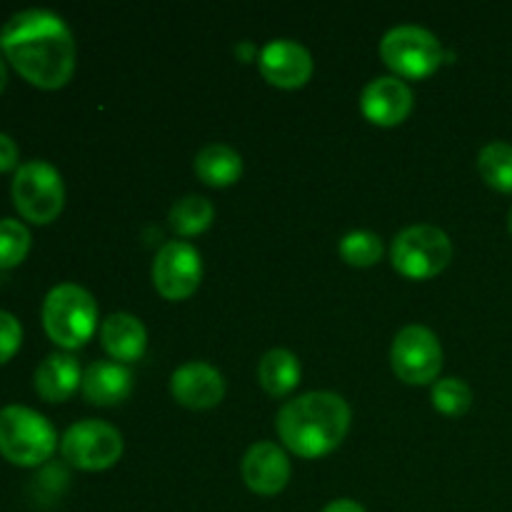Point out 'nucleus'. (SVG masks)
<instances>
[{
    "label": "nucleus",
    "instance_id": "4468645a",
    "mask_svg": "<svg viewBox=\"0 0 512 512\" xmlns=\"http://www.w3.org/2000/svg\"><path fill=\"white\" fill-rule=\"evenodd\" d=\"M243 478L250 490L260 495H275L290 480V460L280 445L270 440L253 443L243 455Z\"/></svg>",
    "mask_w": 512,
    "mask_h": 512
},
{
    "label": "nucleus",
    "instance_id": "f8f14e48",
    "mask_svg": "<svg viewBox=\"0 0 512 512\" xmlns=\"http://www.w3.org/2000/svg\"><path fill=\"white\" fill-rule=\"evenodd\" d=\"M170 393L188 408H213L225 395V378L205 360H188L170 375Z\"/></svg>",
    "mask_w": 512,
    "mask_h": 512
},
{
    "label": "nucleus",
    "instance_id": "aec40b11",
    "mask_svg": "<svg viewBox=\"0 0 512 512\" xmlns=\"http://www.w3.org/2000/svg\"><path fill=\"white\" fill-rule=\"evenodd\" d=\"M478 170L485 183L503 193H512V145L493 140L478 153Z\"/></svg>",
    "mask_w": 512,
    "mask_h": 512
},
{
    "label": "nucleus",
    "instance_id": "4be33fe9",
    "mask_svg": "<svg viewBox=\"0 0 512 512\" xmlns=\"http://www.w3.org/2000/svg\"><path fill=\"white\" fill-rule=\"evenodd\" d=\"M30 250L28 225L15 218H0V268H15Z\"/></svg>",
    "mask_w": 512,
    "mask_h": 512
},
{
    "label": "nucleus",
    "instance_id": "a878e982",
    "mask_svg": "<svg viewBox=\"0 0 512 512\" xmlns=\"http://www.w3.org/2000/svg\"><path fill=\"white\" fill-rule=\"evenodd\" d=\"M18 168V145L8 133H0V173Z\"/></svg>",
    "mask_w": 512,
    "mask_h": 512
},
{
    "label": "nucleus",
    "instance_id": "a211bd4d",
    "mask_svg": "<svg viewBox=\"0 0 512 512\" xmlns=\"http://www.w3.org/2000/svg\"><path fill=\"white\" fill-rule=\"evenodd\" d=\"M195 173L208 185H230L243 173V158L225 143H208L195 155Z\"/></svg>",
    "mask_w": 512,
    "mask_h": 512
},
{
    "label": "nucleus",
    "instance_id": "5701e85b",
    "mask_svg": "<svg viewBox=\"0 0 512 512\" xmlns=\"http://www.w3.org/2000/svg\"><path fill=\"white\" fill-rule=\"evenodd\" d=\"M340 255L350 265L365 268V265H373L380 260V255H383V240L373 230H350L340 240Z\"/></svg>",
    "mask_w": 512,
    "mask_h": 512
},
{
    "label": "nucleus",
    "instance_id": "393cba45",
    "mask_svg": "<svg viewBox=\"0 0 512 512\" xmlns=\"http://www.w3.org/2000/svg\"><path fill=\"white\" fill-rule=\"evenodd\" d=\"M20 340H23V325L8 310H0V365L8 363L20 348Z\"/></svg>",
    "mask_w": 512,
    "mask_h": 512
},
{
    "label": "nucleus",
    "instance_id": "b1692460",
    "mask_svg": "<svg viewBox=\"0 0 512 512\" xmlns=\"http://www.w3.org/2000/svg\"><path fill=\"white\" fill-rule=\"evenodd\" d=\"M433 405L445 415H463L473 405V390L460 378H443L433 385Z\"/></svg>",
    "mask_w": 512,
    "mask_h": 512
},
{
    "label": "nucleus",
    "instance_id": "bb28decb",
    "mask_svg": "<svg viewBox=\"0 0 512 512\" xmlns=\"http://www.w3.org/2000/svg\"><path fill=\"white\" fill-rule=\"evenodd\" d=\"M323 512H365V508L358 503V500L338 498V500H333V503L325 505Z\"/></svg>",
    "mask_w": 512,
    "mask_h": 512
},
{
    "label": "nucleus",
    "instance_id": "20e7f679",
    "mask_svg": "<svg viewBox=\"0 0 512 512\" xmlns=\"http://www.w3.org/2000/svg\"><path fill=\"white\" fill-rule=\"evenodd\" d=\"M58 445L50 420L28 405L0 408V455L23 468L45 463Z\"/></svg>",
    "mask_w": 512,
    "mask_h": 512
},
{
    "label": "nucleus",
    "instance_id": "9d476101",
    "mask_svg": "<svg viewBox=\"0 0 512 512\" xmlns=\"http://www.w3.org/2000/svg\"><path fill=\"white\" fill-rule=\"evenodd\" d=\"M203 275V260L195 245L185 240H168L155 253L153 283L168 300H183L195 293Z\"/></svg>",
    "mask_w": 512,
    "mask_h": 512
},
{
    "label": "nucleus",
    "instance_id": "f257e3e1",
    "mask_svg": "<svg viewBox=\"0 0 512 512\" xmlns=\"http://www.w3.org/2000/svg\"><path fill=\"white\" fill-rule=\"evenodd\" d=\"M0 48L28 83L53 90L70 80L75 70V38L53 10L25 8L5 20Z\"/></svg>",
    "mask_w": 512,
    "mask_h": 512
},
{
    "label": "nucleus",
    "instance_id": "dca6fc26",
    "mask_svg": "<svg viewBox=\"0 0 512 512\" xmlns=\"http://www.w3.org/2000/svg\"><path fill=\"white\" fill-rule=\"evenodd\" d=\"M85 398L95 405H115L133 390V373L115 360H95L83 370Z\"/></svg>",
    "mask_w": 512,
    "mask_h": 512
},
{
    "label": "nucleus",
    "instance_id": "ddd939ff",
    "mask_svg": "<svg viewBox=\"0 0 512 512\" xmlns=\"http://www.w3.org/2000/svg\"><path fill=\"white\" fill-rule=\"evenodd\" d=\"M360 108L373 123L398 125L413 108V90L400 75H378L360 93Z\"/></svg>",
    "mask_w": 512,
    "mask_h": 512
},
{
    "label": "nucleus",
    "instance_id": "39448f33",
    "mask_svg": "<svg viewBox=\"0 0 512 512\" xmlns=\"http://www.w3.org/2000/svg\"><path fill=\"white\" fill-rule=\"evenodd\" d=\"M10 195L25 220L43 225L58 218V213L63 210L65 185L55 165L35 158L18 165L13 183H10Z\"/></svg>",
    "mask_w": 512,
    "mask_h": 512
},
{
    "label": "nucleus",
    "instance_id": "f3484780",
    "mask_svg": "<svg viewBox=\"0 0 512 512\" xmlns=\"http://www.w3.org/2000/svg\"><path fill=\"white\" fill-rule=\"evenodd\" d=\"M100 340L115 363H133L145 353L148 333L133 313H110L100 325Z\"/></svg>",
    "mask_w": 512,
    "mask_h": 512
},
{
    "label": "nucleus",
    "instance_id": "9b49d317",
    "mask_svg": "<svg viewBox=\"0 0 512 512\" xmlns=\"http://www.w3.org/2000/svg\"><path fill=\"white\" fill-rule=\"evenodd\" d=\"M260 73L278 88H300L313 73V55L303 43L290 38H275L260 50Z\"/></svg>",
    "mask_w": 512,
    "mask_h": 512
},
{
    "label": "nucleus",
    "instance_id": "2eb2a0df",
    "mask_svg": "<svg viewBox=\"0 0 512 512\" xmlns=\"http://www.w3.org/2000/svg\"><path fill=\"white\" fill-rule=\"evenodd\" d=\"M83 383V370L78 358L70 353H50L40 360L35 370V390L48 403H63Z\"/></svg>",
    "mask_w": 512,
    "mask_h": 512
},
{
    "label": "nucleus",
    "instance_id": "1a4fd4ad",
    "mask_svg": "<svg viewBox=\"0 0 512 512\" xmlns=\"http://www.w3.org/2000/svg\"><path fill=\"white\" fill-rule=\"evenodd\" d=\"M390 363L405 383H430L443 368V348L438 335L425 325H405L390 345Z\"/></svg>",
    "mask_w": 512,
    "mask_h": 512
},
{
    "label": "nucleus",
    "instance_id": "6e6552de",
    "mask_svg": "<svg viewBox=\"0 0 512 512\" xmlns=\"http://www.w3.org/2000/svg\"><path fill=\"white\" fill-rule=\"evenodd\" d=\"M60 453L75 468L103 470L123 455V435L105 420L85 418L65 430L60 438Z\"/></svg>",
    "mask_w": 512,
    "mask_h": 512
},
{
    "label": "nucleus",
    "instance_id": "6ab92c4d",
    "mask_svg": "<svg viewBox=\"0 0 512 512\" xmlns=\"http://www.w3.org/2000/svg\"><path fill=\"white\" fill-rule=\"evenodd\" d=\"M258 383L270 395H285L300 383V360L288 348H273L260 358Z\"/></svg>",
    "mask_w": 512,
    "mask_h": 512
},
{
    "label": "nucleus",
    "instance_id": "423d86ee",
    "mask_svg": "<svg viewBox=\"0 0 512 512\" xmlns=\"http://www.w3.org/2000/svg\"><path fill=\"white\" fill-rule=\"evenodd\" d=\"M390 258H393L395 270L408 278H433L453 258V243L438 225L415 223L395 235Z\"/></svg>",
    "mask_w": 512,
    "mask_h": 512
},
{
    "label": "nucleus",
    "instance_id": "0eeeda50",
    "mask_svg": "<svg viewBox=\"0 0 512 512\" xmlns=\"http://www.w3.org/2000/svg\"><path fill=\"white\" fill-rule=\"evenodd\" d=\"M385 65L405 78H423L443 63V45L433 30L415 23L390 28L380 40Z\"/></svg>",
    "mask_w": 512,
    "mask_h": 512
},
{
    "label": "nucleus",
    "instance_id": "c85d7f7f",
    "mask_svg": "<svg viewBox=\"0 0 512 512\" xmlns=\"http://www.w3.org/2000/svg\"><path fill=\"white\" fill-rule=\"evenodd\" d=\"M508 220H510V230H512V208H510V218Z\"/></svg>",
    "mask_w": 512,
    "mask_h": 512
},
{
    "label": "nucleus",
    "instance_id": "cd10ccee",
    "mask_svg": "<svg viewBox=\"0 0 512 512\" xmlns=\"http://www.w3.org/2000/svg\"><path fill=\"white\" fill-rule=\"evenodd\" d=\"M5 83H8V70H5L3 58H0V93L5 90Z\"/></svg>",
    "mask_w": 512,
    "mask_h": 512
},
{
    "label": "nucleus",
    "instance_id": "412c9836",
    "mask_svg": "<svg viewBox=\"0 0 512 512\" xmlns=\"http://www.w3.org/2000/svg\"><path fill=\"white\" fill-rule=\"evenodd\" d=\"M213 215L215 208L205 195L190 193L173 203V208H170V225H173L180 235H195L203 233V230L213 223Z\"/></svg>",
    "mask_w": 512,
    "mask_h": 512
},
{
    "label": "nucleus",
    "instance_id": "7ed1b4c3",
    "mask_svg": "<svg viewBox=\"0 0 512 512\" xmlns=\"http://www.w3.org/2000/svg\"><path fill=\"white\" fill-rule=\"evenodd\" d=\"M98 325V303L83 285L60 283L43 300V328L60 348H80Z\"/></svg>",
    "mask_w": 512,
    "mask_h": 512
},
{
    "label": "nucleus",
    "instance_id": "f03ea898",
    "mask_svg": "<svg viewBox=\"0 0 512 512\" xmlns=\"http://www.w3.org/2000/svg\"><path fill=\"white\" fill-rule=\"evenodd\" d=\"M280 440L303 458L330 453L350 428V405L330 390H310L288 400L275 415Z\"/></svg>",
    "mask_w": 512,
    "mask_h": 512
}]
</instances>
